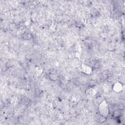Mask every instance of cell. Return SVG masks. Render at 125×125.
<instances>
[{"instance_id": "cell-1", "label": "cell", "mask_w": 125, "mask_h": 125, "mask_svg": "<svg viewBox=\"0 0 125 125\" xmlns=\"http://www.w3.org/2000/svg\"><path fill=\"white\" fill-rule=\"evenodd\" d=\"M99 112L101 115L104 117H107L108 114V106L106 102L103 101L99 106Z\"/></svg>"}, {"instance_id": "cell-2", "label": "cell", "mask_w": 125, "mask_h": 125, "mask_svg": "<svg viewBox=\"0 0 125 125\" xmlns=\"http://www.w3.org/2000/svg\"><path fill=\"white\" fill-rule=\"evenodd\" d=\"M82 70L84 73L89 74L92 72V68L85 64L82 65Z\"/></svg>"}, {"instance_id": "cell-3", "label": "cell", "mask_w": 125, "mask_h": 125, "mask_svg": "<svg viewBox=\"0 0 125 125\" xmlns=\"http://www.w3.org/2000/svg\"><path fill=\"white\" fill-rule=\"evenodd\" d=\"M113 89L116 92H120L122 91V85L120 84V83H116V84H115L114 85L113 87Z\"/></svg>"}, {"instance_id": "cell-4", "label": "cell", "mask_w": 125, "mask_h": 125, "mask_svg": "<svg viewBox=\"0 0 125 125\" xmlns=\"http://www.w3.org/2000/svg\"><path fill=\"white\" fill-rule=\"evenodd\" d=\"M87 94L88 95L90 96H94L96 94V92L95 91V90L93 88H90L89 89H88V91L86 92Z\"/></svg>"}]
</instances>
